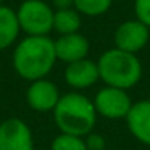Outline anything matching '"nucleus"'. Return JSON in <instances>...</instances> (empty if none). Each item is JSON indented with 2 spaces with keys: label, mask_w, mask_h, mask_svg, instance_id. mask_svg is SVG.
Listing matches in <instances>:
<instances>
[{
  "label": "nucleus",
  "mask_w": 150,
  "mask_h": 150,
  "mask_svg": "<svg viewBox=\"0 0 150 150\" xmlns=\"http://www.w3.org/2000/svg\"><path fill=\"white\" fill-rule=\"evenodd\" d=\"M53 10H66V8H74V0H50Z\"/></svg>",
  "instance_id": "a211bd4d"
},
{
  "label": "nucleus",
  "mask_w": 150,
  "mask_h": 150,
  "mask_svg": "<svg viewBox=\"0 0 150 150\" xmlns=\"http://www.w3.org/2000/svg\"><path fill=\"white\" fill-rule=\"evenodd\" d=\"M113 0H74V10L86 16H100L111 8Z\"/></svg>",
  "instance_id": "4468645a"
},
{
  "label": "nucleus",
  "mask_w": 150,
  "mask_h": 150,
  "mask_svg": "<svg viewBox=\"0 0 150 150\" xmlns=\"http://www.w3.org/2000/svg\"><path fill=\"white\" fill-rule=\"evenodd\" d=\"M136 20L150 29V0H134Z\"/></svg>",
  "instance_id": "dca6fc26"
},
{
  "label": "nucleus",
  "mask_w": 150,
  "mask_h": 150,
  "mask_svg": "<svg viewBox=\"0 0 150 150\" xmlns=\"http://www.w3.org/2000/svg\"><path fill=\"white\" fill-rule=\"evenodd\" d=\"M150 29L137 20H127L121 23L115 31V49L127 53H134L144 49L149 44Z\"/></svg>",
  "instance_id": "0eeeda50"
},
{
  "label": "nucleus",
  "mask_w": 150,
  "mask_h": 150,
  "mask_svg": "<svg viewBox=\"0 0 150 150\" xmlns=\"http://www.w3.org/2000/svg\"><path fill=\"white\" fill-rule=\"evenodd\" d=\"M81 13L74 8H66V10H57L53 16V31L60 36L66 34H76L81 29Z\"/></svg>",
  "instance_id": "ddd939ff"
},
{
  "label": "nucleus",
  "mask_w": 150,
  "mask_h": 150,
  "mask_svg": "<svg viewBox=\"0 0 150 150\" xmlns=\"http://www.w3.org/2000/svg\"><path fill=\"white\" fill-rule=\"evenodd\" d=\"M86 145H87V150H103L107 149V144H105V139L102 134L97 132H91L84 137Z\"/></svg>",
  "instance_id": "f3484780"
},
{
  "label": "nucleus",
  "mask_w": 150,
  "mask_h": 150,
  "mask_svg": "<svg viewBox=\"0 0 150 150\" xmlns=\"http://www.w3.org/2000/svg\"><path fill=\"white\" fill-rule=\"evenodd\" d=\"M57 62L55 40L49 36H26L13 49V69L28 82L47 78Z\"/></svg>",
  "instance_id": "f257e3e1"
},
{
  "label": "nucleus",
  "mask_w": 150,
  "mask_h": 150,
  "mask_svg": "<svg viewBox=\"0 0 150 150\" xmlns=\"http://www.w3.org/2000/svg\"><path fill=\"white\" fill-rule=\"evenodd\" d=\"M89 50H91V44H89L87 37L81 33L58 36V39H55L57 60L66 63V65L87 58Z\"/></svg>",
  "instance_id": "9d476101"
},
{
  "label": "nucleus",
  "mask_w": 150,
  "mask_h": 150,
  "mask_svg": "<svg viewBox=\"0 0 150 150\" xmlns=\"http://www.w3.org/2000/svg\"><path fill=\"white\" fill-rule=\"evenodd\" d=\"M103 150H108V149H103Z\"/></svg>",
  "instance_id": "412c9836"
},
{
  "label": "nucleus",
  "mask_w": 150,
  "mask_h": 150,
  "mask_svg": "<svg viewBox=\"0 0 150 150\" xmlns=\"http://www.w3.org/2000/svg\"><path fill=\"white\" fill-rule=\"evenodd\" d=\"M0 150H36L31 127L21 118H7L0 123Z\"/></svg>",
  "instance_id": "423d86ee"
},
{
  "label": "nucleus",
  "mask_w": 150,
  "mask_h": 150,
  "mask_svg": "<svg viewBox=\"0 0 150 150\" xmlns=\"http://www.w3.org/2000/svg\"><path fill=\"white\" fill-rule=\"evenodd\" d=\"M60 97L62 94L58 91V86L47 78L29 82L26 89V103L29 105L31 110L37 113L53 111Z\"/></svg>",
  "instance_id": "6e6552de"
},
{
  "label": "nucleus",
  "mask_w": 150,
  "mask_h": 150,
  "mask_svg": "<svg viewBox=\"0 0 150 150\" xmlns=\"http://www.w3.org/2000/svg\"><path fill=\"white\" fill-rule=\"evenodd\" d=\"M52 113L60 132L78 137L91 134L97 121L94 102L76 91L62 95Z\"/></svg>",
  "instance_id": "f03ea898"
},
{
  "label": "nucleus",
  "mask_w": 150,
  "mask_h": 150,
  "mask_svg": "<svg viewBox=\"0 0 150 150\" xmlns=\"http://www.w3.org/2000/svg\"><path fill=\"white\" fill-rule=\"evenodd\" d=\"M50 150H87V145H86L84 137L60 132L52 140Z\"/></svg>",
  "instance_id": "2eb2a0df"
},
{
  "label": "nucleus",
  "mask_w": 150,
  "mask_h": 150,
  "mask_svg": "<svg viewBox=\"0 0 150 150\" xmlns=\"http://www.w3.org/2000/svg\"><path fill=\"white\" fill-rule=\"evenodd\" d=\"M100 81L105 86L127 91L134 87L142 78V65L137 55L118 49H108L97 60Z\"/></svg>",
  "instance_id": "7ed1b4c3"
},
{
  "label": "nucleus",
  "mask_w": 150,
  "mask_h": 150,
  "mask_svg": "<svg viewBox=\"0 0 150 150\" xmlns=\"http://www.w3.org/2000/svg\"><path fill=\"white\" fill-rule=\"evenodd\" d=\"M94 107L97 115L107 118V120H121L126 118L129 113L132 102H131L127 91L118 87L105 86L95 94L94 97Z\"/></svg>",
  "instance_id": "39448f33"
},
{
  "label": "nucleus",
  "mask_w": 150,
  "mask_h": 150,
  "mask_svg": "<svg viewBox=\"0 0 150 150\" xmlns=\"http://www.w3.org/2000/svg\"><path fill=\"white\" fill-rule=\"evenodd\" d=\"M21 33L26 36H49L53 31L55 10L45 0H23L16 8Z\"/></svg>",
  "instance_id": "20e7f679"
},
{
  "label": "nucleus",
  "mask_w": 150,
  "mask_h": 150,
  "mask_svg": "<svg viewBox=\"0 0 150 150\" xmlns=\"http://www.w3.org/2000/svg\"><path fill=\"white\" fill-rule=\"evenodd\" d=\"M124 120H126L129 132L139 142L150 145V98L132 103Z\"/></svg>",
  "instance_id": "9b49d317"
},
{
  "label": "nucleus",
  "mask_w": 150,
  "mask_h": 150,
  "mask_svg": "<svg viewBox=\"0 0 150 150\" xmlns=\"http://www.w3.org/2000/svg\"><path fill=\"white\" fill-rule=\"evenodd\" d=\"M4 2H5V0H0V5H4Z\"/></svg>",
  "instance_id": "6ab92c4d"
},
{
  "label": "nucleus",
  "mask_w": 150,
  "mask_h": 150,
  "mask_svg": "<svg viewBox=\"0 0 150 150\" xmlns=\"http://www.w3.org/2000/svg\"><path fill=\"white\" fill-rule=\"evenodd\" d=\"M36 150H47V149H36ZM50 150V149H49Z\"/></svg>",
  "instance_id": "aec40b11"
},
{
  "label": "nucleus",
  "mask_w": 150,
  "mask_h": 150,
  "mask_svg": "<svg viewBox=\"0 0 150 150\" xmlns=\"http://www.w3.org/2000/svg\"><path fill=\"white\" fill-rule=\"evenodd\" d=\"M100 79L97 62L89 58L79 60V62L69 63L65 68V82L76 92L89 89Z\"/></svg>",
  "instance_id": "1a4fd4ad"
},
{
  "label": "nucleus",
  "mask_w": 150,
  "mask_h": 150,
  "mask_svg": "<svg viewBox=\"0 0 150 150\" xmlns=\"http://www.w3.org/2000/svg\"><path fill=\"white\" fill-rule=\"evenodd\" d=\"M21 33L16 10L0 5V50H7L18 40Z\"/></svg>",
  "instance_id": "f8f14e48"
}]
</instances>
